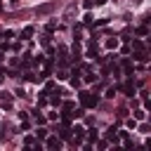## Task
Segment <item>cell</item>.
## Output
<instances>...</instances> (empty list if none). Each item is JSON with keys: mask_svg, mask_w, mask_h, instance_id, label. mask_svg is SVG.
Listing matches in <instances>:
<instances>
[{"mask_svg": "<svg viewBox=\"0 0 151 151\" xmlns=\"http://www.w3.org/2000/svg\"><path fill=\"white\" fill-rule=\"evenodd\" d=\"M78 97H80V104L85 106V109H94V106H97V97H94V94H90V92H80L78 94Z\"/></svg>", "mask_w": 151, "mask_h": 151, "instance_id": "1", "label": "cell"}, {"mask_svg": "<svg viewBox=\"0 0 151 151\" xmlns=\"http://www.w3.org/2000/svg\"><path fill=\"white\" fill-rule=\"evenodd\" d=\"M45 139H47V142H45L47 149H57V151L62 149V139H59V137H45Z\"/></svg>", "mask_w": 151, "mask_h": 151, "instance_id": "2", "label": "cell"}, {"mask_svg": "<svg viewBox=\"0 0 151 151\" xmlns=\"http://www.w3.org/2000/svg\"><path fill=\"white\" fill-rule=\"evenodd\" d=\"M123 92L127 94V97H135V83H132V78H130V80L123 85Z\"/></svg>", "mask_w": 151, "mask_h": 151, "instance_id": "3", "label": "cell"}, {"mask_svg": "<svg viewBox=\"0 0 151 151\" xmlns=\"http://www.w3.org/2000/svg\"><path fill=\"white\" fill-rule=\"evenodd\" d=\"M87 57H90V59H97V43H90V47H87Z\"/></svg>", "mask_w": 151, "mask_h": 151, "instance_id": "4", "label": "cell"}, {"mask_svg": "<svg viewBox=\"0 0 151 151\" xmlns=\"http://www.w3.org/2000/svg\"><path fill=\"white\" fill-rule=\"evenodd\" d=\"M106 139H109V142H113V144L118 142V135H116V130H113V127H109V130H106Z\"/></svg>", "mask_w": 151, "mask_h": 151, "instance_id": "5", "label": "cell"}, {"mask_svg": "<svg viewBox=\"0 0 151 151\" xmlns=\"http://www.w3.org/2000/svg\"><path fill=\"white\" fill-rule=\"evenodd\" d=\"M31 35H33V26H26V28L21 31V40H28Z\"/></svg>", "mask_w": 151, "mask_h": 151, "instance_id": "6", "label": "cell"}, {"mask_svg": "<svg viewBox=\"0 0 151 151\" xmlns=\"http://www.w3.org/2000/svg\"><path fill=\"white\" fill-rule=\"evenodd\" d=\"M33 121L38 125H45V116H43V113H38V111H33Z\"/></svg>", "mask_w": 151, "mask_h": 151, "instance_id": "7", "label": "cell"}, {"mask_svg": "<svg viewBox=\"0 0 151 151\" xmlns=\"http://www.w3.org/2000/svg\"><path fill=\"white\" fill-rule=\"evenodd\" d=\"M59 94H62V92H54V97L50 99V102H52V106H59V104H62V97H59Z\"/></svg>", "mask_w": 151, "mask_h": 151, "instance_id": "8", "label": "cell"}, {"mask_svg": "<svg viewBox=\"0 0 151 151\" xmlns=\"http://www.w3.org/2000/svg\"><path fill=\"white\" fill-rule=\"evenodd\" d=\"M87 139H90V142H97V139H99L97 130H90V132H87Z\"/></svg>", "mask_w": 151, "mask_h": 151, "instance_id": "9", "label": "cell"}, {"mask_svg": "<svg viewBox=\"0 0 151 151\" xmlns=\"http://www.w3.org/2000/svg\"><path fill=\"white\" fill-rule=\"evenodd\" d=\"M35 137H38V139H45V137H47V130H45V127H40V130L35 132Z\"/></svg>", "mask_w": 151, "mask_h": 151, "instance_id": "10", "label": "cell"}, {"mask_svg": "<svg viewBox=\"0 0 151 151\" xmlns=\"http://www.w3.org/2000/svg\"><path fill=\"white\" fill-rule=\"evenodd\" d=\"M106 47H109V50H116V47H118V38H113V40H109V43H106Z\"/></svg>", "mask_w": 151, "mask_h": 151, "instance_id": "11", "label": "cell"}, {"mask_svg": "<svg viewBox=\"0 0 151 151\" xmlns=\"http://www.w3.org/2000/svg\"><path fill=\"white\" fill-rule=\"evenodd\" d=\"M132 47H135L137 52H139V50H144V45H142V40H132Z\"/></svg>", "mask_w": 151, "mask_h": 151, "instance_id": "12", "label": "cell"}, {"mask_svg": "<svg viewBox=\"0 0 151 151\" xmlns=\"http://www.w3.org/2000/svg\"><path fill=\"white\" fill-rule=\"evenodd\" d=\"M31 64H33V66H40V64H43V57H40V54H38V57H35V59H33Z\"/></svg>", "mask_w": 151, "mask_h": 151, "instance_id": "13", "label": "cell"}, {"mask_svg": "<svg viewBox=\"0 0 151 151\" xmlns=\"http://www.w3.org/2000/svg\"><path fill=\"white\" fill-rule=\"evenodd\" d=\"M135 118H137V121H144V118H146V113H144V111H137V113H135Z\"/></svg>", "mask_w": 151, "mask_h": 151, "instance_id": "14", "label": "cell"}, {"mask_svg": "<svg viewBox=\"0 0 151 151\" xmlns=\"http://www.w3.org/2000/svg\"><path fill=\"white\" fill-rule=\"evenodd\" d=\"M5 76H7V71H5V66H0V83L5 80Z\"/></svg>", "mask_w": 151, "mask_h": 151, "instance_id": "15", "label": "cell"}, {"mask_svg": "<svg viewBox=\"0 0 151 151\" xmlns=\"http://www.w3.org/2000/svg\"><path fill=\"white\" fill-rule=\"evenodd\" d=\"M113 94H116V87H109V90H106V94H104V97H113Z\"/></svg>", "mask_w": 151, "mask_h": 151, "instance_id": "16", "label": "cell"}, {"mask_svg": "<svg viewBox=\"0 0 151 151\" xmlns=\"http://www.w3.org/2000/svg\"><path fill=\"white\" fill-rule=\"evenodd\" d=\"M92 3H94V5H104L106 0H92Z\"/></svg>", "mask_w": 151, "mask_h": 151, "instance_id": "17", "label": "cell"}]
</instances>
